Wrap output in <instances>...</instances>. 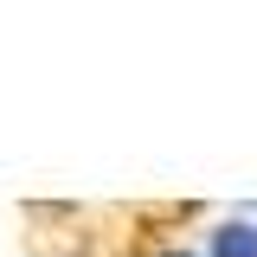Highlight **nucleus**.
Wrapping results in <instances>:
<instances>
[{"label": "nucleus", "mask_w": 257, "mask_h": 257, "mask_svg": "<svg viewBox=\"0 0 257 257\" xmlns=\"http://www.w3.org/2000/svg\"><path fill=\"white\" fill-rule=\"evenodd\" d=\"M212 257H257V225H244V219L219 225V238H212Z\"/></svg>", "instance_id": "obj_1"}]
</instances>
